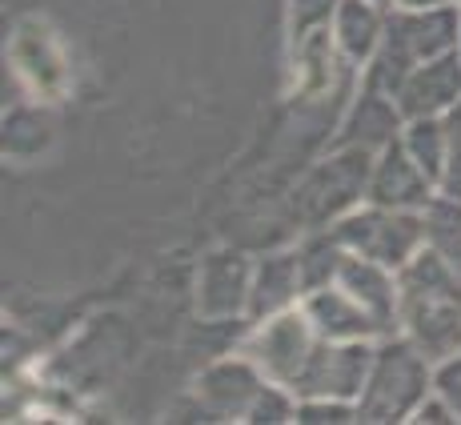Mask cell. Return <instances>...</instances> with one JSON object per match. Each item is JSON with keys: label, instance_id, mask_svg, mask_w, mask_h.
Wrapping results in <instances>:
<instances>
[{"label": "cell", "instance_id": "8", "mask_svg": "<svg viewBox=\"0 0 461 425\" xmlns=\"http://www.w3.org/2000/svg\"><path fill=\"white\" fill-rule=\"evenodd\" d=\"M397 109L405 121L413 117H446L461 101V52H441V57L418 65L405 85L397 88Z\"/></svg>", "mask_w": 461, "mask_h": 425}, {"label": "cell", "instance_id": "5", "mask_svg": "<svg viewBox=\"0 0 461 425\" xmlns=\"http://www.w3.org/2000/svg\"><path fill=\"white\" fill-rule=\"evenodd\" d=\"M374 353L369 341H330L321 338L309 353L305 369L297 374V382L289 385L301 397H337V402H349L361 397L374 366Z\"/></svg>", "mask_w": 461, "mask_h": 425}, {"label": "cell", "instance_id": "16", "mask_svg": "<svg viewBox=\"0 0 461 425\" xmlns=\"http://www.w3.org/2000/svg\"><path fill=\"white\" fill-rule=\"evenodd\" d=\"M421 217H425V245L461 273V197L441 193L421 209Z\"/></svg>", "mask_w": 461, "mask_h": 425}, {"label": "cell", "instance_id": "20", "mask_svg": "<svg viewBox=\"0 0 461 425\" xmlns=\"http://www.w3.org/2000/svg\"><path fill=\"white\" fill-rule=\"evenodd\" d=\"M297 418V410L289 405L285 393H277V389L265 385L261 393H257V402L249 405V421H289Z\"/></svg>", "mask_w": 461, "mask_h": 425}, {"label": "cell", "instance_id": "4", "mask_svg": "<svg viewBox=\"0 0 461 425\" xmlns=\"http://www.w3.org/2000/svg\"><path fill=\"white\" fill-rule=\"evenodd\" d=\"M333 237L341 241V249L361 253L369 261L385 265V269H402L405 261L421 253L425 241V217L410 209H385L374 205L366 212H353L333 229Z\"/></svg>", "mask_w": 461, "mask_h": 425}, {"label": "cell", "instance_id": "18", "mask_svg": "<svg viewBox=\"0 0 461 425\" xmlns=\"http://www.w3.org/2000/svg\"><path fill=\"white\" fill-rule=\"evenodd\" d=\"M446 125V176H441V193L461 197V101L441 117Z\"/></svg>", "mask_w": 461, "mask_h": 425}, {"label": "cell", "instance_id": "1", "mask_svg": "<svg viewBox=\"0 0 461 425\" xmlns=\"http://www.w3.org/2000/svg\"><path fill=\"white\" fill-rule=\"evenodd\" d=\"M397 321L433 366L461 353V273L429 245L402 265Z\"/></svg>", "mask_w": 461, "mask_h": 425}, {"label": "cell", "instance_id": "23", "mask_svg": "<svg viewBox=\"0 0 461 425\" xmlns=\"http://www.w3.org/2000/svg\"><path fill=\"white\" fill-rule=\"evenodd\" d=\"M413 421H429V425H441V421H457V413L449 410V402L441 393L425 397V402L418 405V413H413Z\"/></svg>", "mask_w": 461, "mask_h": 425}, {"label": "cell", "instance_id": "6", "mask_svg": "<svg viewBox=\"0 0 461 425\" xmlns=\"http://www.w3.org/2000/svg\"><path fill=\"white\" fill-rule=\"evenodd\" d=\"M313 321L305 313H281L265 325L249 341V353L261 374H269L277 385H294L297 374L305 369L309 353H313Z\"/></svg>", "mask_w": 461, "mask_h": 425}, {"label": "cell", "instance_id": "2", "mask_svg": "<svg viewBox=\"0 0 461 425\" xmlns=\"http://www.w3.org/2000/svg\"><path fill=\"white\" fill-rule=\"evenodd\" d=\"M461 41V13L449 5L441 8H402L389 21L385 37H381L374 65H369V88L385 96H397L405 77L425 60L454 52Z\"/></svg>", "mask_w": 461, "mask_h": 425}, {"label": "cell", "instance_id": "19", "mask_svg": "<svg viewBox=\"0 0 461 425\" xmlns=\"http://www.w3.org/2000/svg\"><path fill=\"white\" fill-rule=\"evenodd\" d=\"M297 421L305 425H345V421H357V405L349 402H337V397H305L297 405Z\"/></svg>", "mask_w": 461, "mask_h": 425}, {"label": "cell", "instance_id": "7", "mask_svg": "<svg viewBox=\"0 0 461 425\" xmlns=\"http://www.w3.org/2000/svg\"><path fill=\"white\" fill-rule=\"evenodd\" d=\"M433 189H438L433 176L413 161V153L405 149V140H389V145L381 149L374 176H369V201H374V205L421 212L433 197H438Z\"/></svg>", "mask_w": 461, "mask_h": 425}, {"label": "cell", "instance_id": "9", "mask_svg": "<svg viewBox=\"0 0 461 425\" xmlns=\"http://www.w3.org/2000/svg\"><path fill=\"white\" fill-rule=\"evenodd\" d=\"M305 317L313 321V330L330 341H369L374 333H385L377 325V317L361 305L349 289H313L305 297Z\"/></svg>", "mask_w": 461, "mask_h": 425}, {"label": "cell", "instance_id": "15", "mask_svg": "<svg viewBox=\"0 0 461 425\" xmlns=\"http://www.w3.org/2000/svg\"><path fill=\"white\" fill-rule=\"evenodd\" d=\"M397 125H402V109H397V101L389 104L385 93L369 88V93L361 96V104L353 109L349 132H345L341 140H361V149H369V145L385 149L389 140H397Z\"/></svg>", "mask_w": 461, "mask_h": 425}, {"label": "cell", "instance_id": "14", "mask_svg": "<svg viewBox=\"0 0 461 425\" xmlns=\"http://www.w3.org/2000/svg\"><path fill=\"white\" fill-rule=\"evenodd\" d=\"M301 289H305V281H301V257L285 253V257L265 261L261 277H257V285H253V317H265V313L285 309Z\"/></svg>", "mask_w": 461, "mask_h": 425}, {"label": "cell", "instance_id": "12", "mask_svg": "<svg viewBox=\"0 0 461 425\" xmlns=\"http://www.w3.org/2000/svg\"><path fill=\"white\" fill-rule=\"evenodd\" d=\"M261 377L253 374V366L245 361H225V366H212L205 377H201V393L217 413H233V418H249V405L261 393Z\"/></svg>", "mask_w": 461, "mask_h": 425}, {"label": "cell", "instance_id": "22", "mask_svg": "<svg viewBox=\"0 0 461 425\" xmlns=\"http://www.w3.org/2000/svg\"><path fill=\"white\" fill-rule=\"evenodd\" d=\"M337 0H294V24L297 32H305L309 24H321L325 16H330V8Z\"/></svg>", "mask_w": 461, "mask_h": 425}, {"label": "cell", "instance_id": "10", "mask_svg": "<svg viewBox=\"0 0 461 425\" xmlns=\"http://www.w3.org/2000/svg\"><path fill=\"white\" fill-rule=\"evenodd\" d=\"M366 173H369V149L349 153V157H337V161H330L325 169H317V176L305 185L309 221L333 217V212H341L361 189H369Z\"/></svg>", "mask_w": 461, "mask_h": 425}, {"label": "cell", "instance_id": "3", "mask_svg": "<svg viewBox=\"0 0 461 425\" xmlns=\"http://www.w3.org/2000/svg\"><path fill=\"white\" fill-rule=\"evenodd\" d=\"M429 366L433 361L405 341H385L374 353L366 389L357 397V421H405L418 413V405L429 397Z\"/></svg>", "mask_w": 461, "mask_h": 425}, {"label": "cell", "instance_id": "21", "mask_svg": "<svg viewBox=\"0 0 461 425\" xmlns=\"http://www.w3.org/2000/svg\"><path fill=\"white\" fill-rule=\"evenodd\" d=\"M433 389H438V393L446 397L449 410H454V413H457V421H461V353H457V357L438 361V374H433Z\"/></svg>", "mask_w": 461, "mask_h": 425}, {"label": "cell", "instance_id": "24", "mask_svg": "<svg viewBox=\"0 0 461 425\" xmlns=\"http://www.w3.org/2000/svg\"><path fill=\"white\" fill-rule=\"evenodd\" d=\"M402 8H441V5H449V0H397Z\"/></svg>", "mask_w": 461, "mask_h": 425}, {"label": "cell", "instance_id": "13", "mask_svg": "<svg viewBox=\"0 0 461 425\" xmlns=\"http://www.w3.org/2000/svg\"><path fill=\"white\" fill-rule=\"evenodd\" d=\"M381 16L374 8V0H341L337 5V41H341L345 57L353 60H369L381 44Z\"/></svg>", "mask_w": 461, "mask_h": 425}, {"label": "cell", "instance_id": "25", "mask_svg": "<svg viewBox=\"0 0 461 425\" xmlns=\"http://www.w3.org/2000/svg\"><path fill=\"white\" fill-rule=\"evenodd\" d=\"M374 5H385V0H374Z\"/></svg>", "mask_w": 461, "mask_h": 425}, {"label": "cell", "instance_id": "11", "mask_svg": "<svg viewBox=\"0 0 461 425\" xmlns=\"http://www.w3.org/2000/svg\"><path fill=\"white\" fill-rule=\"evenodd\" d=\"M337 281H341V289H349V294L377 317L381 330L385 333L393 330V321H397V285H393V277H389L385 265L369 261V257H361V253H345L341 269H337Z\"/></svg>", "mask_w": 461, "mask_h": 425}, {"label": "cell", "instance_id": "17", "mask_svg": "<svg viewBox=\"0 0 461 425\" xmlns=\"http://www.w3.org/2000/svg\"><path fill=\"white\" fill-rule=\"evenodd\" d=\"M405 149L441 189V176H446V125H441V117H413L405 125Z\"/></svg>", "mask_w": 461, "mask_h": 425}]
</instances>
